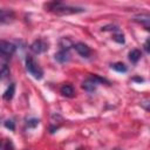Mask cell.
Instances as JSON below:
<instances>
[{"label": "cell", "instance_id": "17", "mask_svg": "<svg viewBox=\"0 0 150 150\" xmlns=\"http://www.w3.org/2000/svg\"><path fill=\"white\" fill-rule=\"evenodd\" d=\"M27 124H28V127H32V128H34V127H36V125L39 124V120H36V118L29 120V121L27 122Z\"/></svg>", "mask_w": 150, "mask_h": 150}, {"label": "cell", "instance_id": "15", "mask_svg": "<svg viewBox=\"0 0 150 150\" xmlns=\"http://www.w3.org/2000/svg\"><path fill=\"white\" fill-rule=\"evenodd\" d=\"M112 39H114L116 42H118V43H124V35H123L122 33L115 34V35L112 36Z\"/></svg>", "mask_w": 150, "mask_h": 150}, {"label": "cell", "instance_id": "2", "mask_svg": "<svg viewBox=\"0 0 150 150\" xmlns=\"http://www.w3.org/2000/svg\"><path fill=\"white\" fill-rule=\"evenodd\" d=\"M26 68L30 73V75H33L35 79H38V80L42 79L43 70L41 69V67L35 62V60L32 56H27L26 57Z\"/></svg>", "mask_w": 150, "mask_h": 150}, {"label": "cell", "instance_id": "6", "mask_svg": "<svg viewBox=\"0 0 150 150\" xmlns=\"http://www.w3.org/2000/svg\"><path fill=\"white\" fill-rule=\"evenodd\" d=\"M48 48L47 42H45L43 40H35L32 45H30V50L35 54H41L43 52H46Z\"/></svg>", "mask_w": 150, "mask_h": 150}, {"label": "cell", "instance_id": "11", "mask_svg": "<svg viewBox=\"0 0 150 150\" xmlns=\"http://www.w3.org/2000/svg\"><path fill=\"white\" fill-rule=\"evenodd\" d=\"M73 46H74V43H73V41L69 38H62L60 40V47H61V49L69 50V48L73 47Z\"/></svg>", "mask_w": 150, "mask_h": 150}, {"label": "cell", "instance_id": "19", "mask_svg": "<svg viewBox=\"0 0 150 150\" xmlns=\"http://www.w3.org/2000/svg\"><path fill=\"white\" fill-rule=\"evenodd\" d=\"M5 149H6V150H13V144H12V142H11V141H7Z\"/></svg>", "mask_w": 150, "mask_h": 150}, {"label": "cell", "instance_id": "9", "mask_svg": "<svg viewBox=\"0 0 150 150\" xmlns=\"http://www.w3.org/2000/svg\"><path fill=\"white\" fill-rule=\"evenodd\" d=\"M134 20L145 27V29H149V22H150V16L148 14H138L134 16Z\"/></svg>", "mask_w": 150, "mask_h": 150}, {"label": "cell", "instance_id": "14", "mask_svg": "<svg viewBox=\"0 0 150 150\" xmlns=\"http://www.w3.org/2000/svg\"><path fill=\"white\" fill-rule=\"evenodd\" d=\"M111 68L118 73H125L127 71V66L124 63H121V62H117V63H114L111 64Z\"/></svg>", "mask_w": 150, "mask_h": 150}, {"label": "cell", "instance_id": "13", "mask_svg": "<svg viewBox=\"0 0 150 150\" xmlns=\"http://www.w3.org/2000/svg\"><path fill=\"white\" fill-rule=\"evenodd\" d=\"M14 91H15V86L14 84H11L7 89H6V91L4 93V95H2V97H4V100H6V101H9L13 96H14Z\"/></svg>", "mask_w": 150, "mask_h": 150}, {"label": "cell", "instance_id": "16", "mask_svg": "<svg viewBox=\"0 0 150 150\" xmlns=\"http://www.w3.org/2000/svg\"><path fill=\"white\" fill-rule=\"evenodd\" d=\"M5 127L8 128V129H11L12 131L15 129V127H14V122H13L12 120H7V121L5 122Z\"/></svg>", "mask_w": 150, "mask_h": 150}, {"label": "cell", "instance_id": "1", "mask_svg": "<svg viewBox=\"0 0 150 150\" xmlns=\"http://www.w3.org/2000/svg\"><path fill=\"white\" fill-rule=\"evenodd\" d=\"M46 8H48V11L60 14V15H68V14H75V13H81L84 9L80 8V7H73L62 2H50L48 5H46Z\"/></svg>", "mask_w": 150, "mask_h": 150}, {"label": "cell", "instance_id": "21", "mask_svg": "<svg viewBox=\"0 0 150 150\" xmlns=\"http://www.w3.org/2000/svg\"><path fill=\"white\" fill-rule=\"evenodd\" d=\"M1 146H2V143H1V141H0V149H1Z\"/></svg>", "mask_w": 150, "mask_h": 150}, {"label": "cell", "instance_id": "5", "mask_svg": "<svg viewBox=\"0 0 150 150\" xmlns=\"http://www.w3.org/2000/svg\"><path fill=\"white\" fill-rule=\"evenodd\" d=\"M15 19V13L11 9L0 8V23H11Z\"/></svg>", "mask_w": 150, "mask_h": 150}, {"label": "cell", "instance_id": "12", "mask_svg": "<svg viewBox=\"0 0 150 150\" xmlns=\"http://www.w3.org/2000/svg\"><path fill=\"white\" fill-rule=\"evenodd\" d=\"M141 56H142V53H141V50H138V49H132V50L129 53V60H130L132 63H136V62L141 59Z\"/></svg>", "mask_w": 150, "mask_h": 150}, {"label": "cell", "instance_id": "4", "mask_svg": "<svg viewBox=\"0 0 150 150\" xmlns=\"http://www.w3.org/2000/svg\"><path fill=\"white\" fill-rule=\"evenodd\" d=\"M100 82H107V81H105L104 79H101V77L96 76V75H93V76H90L89 79H87V80L82 83V88H83L84 90L91 93V91H94V90L96 89V87H97V84H98Z\"/></svg>", "mask_w": 150, "mask_h": 150}, {"label": "cell", "instance_id": "10", "mask_svg": "<svg viewBox=\"0 0 150 150\" xmlns=\"http://www.w3.org/2000/svg\"><path fill=\"white\" fill-rule=\"evenodd\" d=\"M60 93L63 96H66V97H73L74 94H75V90H74L73 86H70V84H63L60 88Z\"/></svg>", "mask_w": 150, "mask_h": 150}, {"label": "cell", "instance_id": "20", "mask_svg": "<svg viewBox=\"0 0 150 150\" xmlns=\"http://www.w3.org/2000/svg\"><path fill=\"white\" fill-rule=\"evenodd\" d=\"M144 49H145V52L146 53H149V39L145 41V43H144Z\"/></svg>", "mask_w": 150, "mask_h": 150}, {"label": "cell", "instance_id": "7", "mask_svg": "<svg viewBox=\"0 0 150 150\" xmlns=\"http://www.w3.org/2000/svg\"><path fill=\"white\" fill-rule=\"evenodd\" d=\"M73 47L75 48V50H76L81 56H83V57H89V56H90L91 50H90V48H89L86 43H83V42H77V43H74Z\"/></svg>", "mask_w": 150, "mask_h": 150}, {"label": "cell", "instance_id": "18", "mask_svg": "<svg viewBox=\"0 0 150 150\" xmlns=\"http://www.w3.org/2000/svg\"><path fill=\"white\" fill-rule=\"evenodd\" d=\"M7 74H8V69H7L6 67H4V69L0 71V75H1V77H6V76H7Z\"/></svg>", "mask_w": 150, "mask_h": 150}, {"label": "cell", "instance_id": "3", "mask_svg": "<svg viewBox=\"0 0 150 150\" xmlns=\"http://www.w3.org/2000/svg\"><path fill=\"white\" fill-rule=\"evenodd\" d=\"M15 49H16V47L12 42L5 41V40L0 41V59H8V57H11L14 54Z\"/></svg>", "mask_w": 150, "mask_h": 150}, {"label": "cell", "instance_id": "8", "mask_svg": "<svg viewBox=\"0 0 150 150\" xmlns=\"http://www.w3.org/2000/svg\"><path fill=\"white\" fill-rule=\"evenodd\" d=\"M55 60L60 63H66L70 60V54H69V50H64V49H61L59 50L56 54H55Z\"/></svg>", "mask_w": 150, "mask_h": 150}]
</instances>
